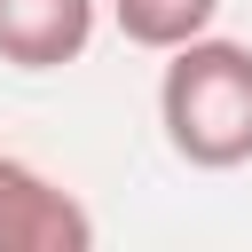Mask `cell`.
Masks as SVG:
<instances>
[{"mask_svg":"<svg viewBox=\"0 0 252 252\" xmlns=\"http://www.w3.org/2000/svg\"><path fill=\"white\" fill-rule=\"evenodd\" d=\"M158 126H165V150L197 173L252 165V47L213 32L181 39L158 79Z\"/></svg>","mask_w":252,"mask_h":252,"instance_id":"1","label":"cell"},{"mask_svg":"<svg viewBox=\"0 0 252 252\" xmlns=\"http://www.w3.org/2000/svg\"><path fill=\"white\" fill-rule=\"evenodd\" d=\"M94 213L39 165L0 150V252H87Z\"/></svg>","mask_w":252,"mask_h":252,"instance_id":"2","label":"cell"},{"mask_svg":"<svg viewBox=\"0 0 252 252\" xmlns=\"http://www.w3.org/2000/svg\"><path fill=\"white\" fill-rule=\"evenodd\" d=\"M94 47V0H0V63L63 71Z\"/></svg>","mask_w":252,"mask_h":252,"instance_id":"3","label":"cell"},{"mask_svg":"<svg viewBox=\"0 0 252 252\" xmlns=\"http://www.w3.org/2000/svg\"><path fill=\"white\" fill-rule=\"evenodd\" d=\"M220 0H110V24L126 47H150V55H173L181 39L213 32Z\"/></svg>","mask_w":252,"mask_h":252,"instance_id":"4","label":"cell"}]
</instances>
